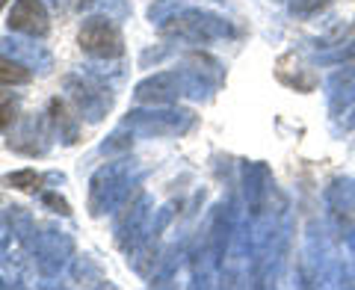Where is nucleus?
<instances>
[{"label": "nucleus", "instance_id": "obj_1", "mask_svg": "<svg viewBox=\"0 0 355 290\" xmlns=\"http://www.w3.org/2000/svg\"><path fill=\"white\" fill-rule=\"evenodd\" d=\"M216 83L205 80L202 69L193 71H160L146 77L142 83H137L133 89V98L139 104H172L181 95H193V98H205Z\"/></svg>", "mask_w": 355, "mask_h": 290}, {"label": "nucleus", "instance_id": "obj_2", "mask_svg": "<svg viewBox=\"0 0 355 290\" xmlns=\"http://www.w3.org/2000/svg\"><path fill=\"white\" fill-rule=\"evenodd\" d=\"M130 172H133V166L128 160L101 166L92 175V181H89V214L104 216L110 210H116L119 205H125L130 196V181H133Z\"/></svg>", "mask_w": 355, "mask_h": 290}, {"label": "nucleus", "instance_id": "obj_3", "mask_svg": "<svg viewBox=\"0 0 355 290\" xmlns=\"http://www.w3.org/2000/svg\"><path fill=\"white\" fill-rule=\"evenodd\" d=\"M196 125V116L190 110H175L157 104V110H130L125 116V128L142 137H181Z\"/></svg>", "mask_w": 355, "mask_h": 290}, {"label": "nucleus", "instance_id": "obj_4", "mask_svg": "<svg viewBox=\"0 0 355 290\" xmlns=\"http://www.w3.org/2000/svg\"><path fill=\"white\" fill-rule=\"evenodd\" d=\"M77 42H80V48L95 60H116V57H121V51H125L121 33L110 15L107 18L104 15L86 18L80 33H77Z\"/></svg>", "mask_w": 355, "mask_h": 290}, {"label": "nucleus", "instance_id": "obj_5", "mask_svg": "<svg viewBox=\"0 0 355 290\" xmlns=\"http://www.w3.org/2000/svg\"><path fill=\"white\" fill-rule=\"evenodd\" d=\"M160 30L166 36H181V39H193V42H210V39H222L231 33V24L222 21L216 15L207 12H196V9H187L181 15H172L166 24H160Z\"/></svg>", "mask_w": 355, "mask_h": 290}, {"label": "nucleus", "instance_id": "obj_6", "mask_svg": "<svg viewBox=\"0 0 355 290\" xmlns=\"http://www.w3.org/2000/svg\"><path fill=\"white\" fill-rule=\"evenodd\" d=\"M65 89H69L71 101L77 104V113H80L86 121H101L110 113V107H113L110 89L89 80V77L86 80L83 77H69V80H65Z\"/></svg>", "mask_w": 355, "mask_h": 290}, {"label": "nucleus", "instance_id": "obj_7", "mask_svg": "<svg viewBox=\"0 0 355 290\" xmlns=\"http://www.w3.org/2000/svg\"><path fill=\"white\" fill-rule=\"evenodd\" d=\"M33 255H36V266L42 275H60L71 261L74 243L60 231H44L33 237Z\"/></svg>", "mask_w": 355, "mask_h": 290}, {"label": "nucleus", "instance_id": "obj_8", "mask_svg": "<svg viewBox=\"0 0 355 290\" xmlns=\"http://www.w3.org/2000/svg\"><path fill=\"white\" fill-rule=\"evenodd\" d=\"M0 53L12 57L18 62H24L30 71H39V74H48L53 69V57L44 44H36V39H15V36H6L0 39Z\"/></svg>", "mask_w": 355, "mask_h": 290}, {"label": "nucleus", "instance_id": "obj_9", "mask_svg": "<svg viewBox=\"0 0 355 290\" xmlns=\"http://www.w3.org/2000/svg\"><path fill=\"white\" fill-rule=\"evenodd\" d=\"M6 24L12 33H24V36H44L48 33V9L42 0H15L12 12H9Z\"/></svg>", "mask_w": 355, "mask_h": 290}, {"label": "nucleus", "instance_id": "obj_10", "mask_svg": "<svg viewBox=\"0 0 355 290\" xmlns=\"http://www.w3.org/2000/svg\"><path fill=\"white\" fill-rule=\"evenodd\" d=\"M9 148L18 154H30V157L44 154L48 151V128H44V121L39 116H27L21 121V128L9 137Z\"/></svg>", "mask_w": 355, "mask_h": 290}, {"label": "nucleus", "instance_id": "obj_11", "mask_svg": "<svg viewBox=\"0 0 355 290\" xmlns=\"http://www.w3.org/2000/svg\"><path fill=\"white\" fill-rule=\"evenodd\" d=\"M48 125L62 139V145H74L77 142V121H74V116H69V110H65L62 101H51V107H48Z\"/></svg>", "mask_w": 355, "mask_h": 290}, {"label": "nucleus", "instance_id": "obj_12", "mask_svg": "<svg viewBox=\"0 0 355 290\" xmlns=\"http://www.w3.org/2000/svg\"><path fill=\"white\" fill-rule=\"evenodd\" d=\"M30 80V69L6 53H0V86H21Z\"/></svg>", "mask_w": 355, "mask_h": 290}, {"label": "nucleus", "instance_id": "obj_13", "mask_svg": "<svg viewBox=\"0 0 355 290\" xmlns=\"http://www.w3.org/2000/svg\"><path fill=\"white\" fill-rule=\"evenodd\" d=\"M44 181H48V178L39 175L36 169H21V172H12V175H3V184L6 187L24 189V193H36V189H42Z\"/></svg>", "mask_w": 355, "mask_h": 290}, {"label": "nucleus", "instance_id": "obj_14", "mask_svg": "<svg viewBox=\"0 0 355 290\" xmlns=\"http://www.w3.org/2000/svg\"><path fill=\"white\" fill-rule=\"evenodd\" d=\"M133 145V130L128 133V128L121 125L119 130H113L110 137L101 142V154H107V157H113V154H121V151H130Z\"/></svg>", "mask_w": 355, "mask_h": 290}, {"label": "nucleus", "instance_id": "obj_15", "mask_svg": "<svg viewBox=\"0 0 355 290\" xmlns=\"http://www.w3.org/2000/svg\"><path fill=\"white\" fill-rule=\"evenodd\" d=\"M178 9H181V6H178V0H154V3L148 6V18L160 27V24H166V21L178 12Z\"/></svg>", "mask_w": 355, "mask_h": 290}, {"label": "nucleus", "instance_id": "obj_16", "mask_svg": "<svg viewBox=\"0 0 355 290\" xmlns=\"http://www.w3.org/2000/svg\"><path fill=\"white\" fill-rule=\"evenodd\" d=\"M15 119H18V98L0 92V130L12 128Z\"/></svg>", "mask_w": 355, "mask_h": 290}, {"label": "nucleus", "instance_id": "obj_17", "mask_svg": "<svg viewBox=\"0 0 355 290\" xmlns=\"http://www.w3.org/2000/svg\"><path fill=\"white\" fill-rule=\"evenodd\" d=\"M12 234H18V231H15V222H12V216L0 214V255L12 249Z\"/></svg>", "mask_w": 355, "mask_h": 290}, {"label": "nucleus", "instance_id": "obj_18", "mask_svg": "<svg viewBox=\"0 0 355 290\" xmlns=\"http://www.w3.org/2000/svg\"><path fill=\"white\" fill-rule=\"evenodd\" d=\"M98 3H101V9H104L110 18H125V15L130 12L125 0H98Z\"/></svg>", "mask_w": 355, "mask_h": 290}, {"label": "nucleus", "instance_id": "obj_19", "mask_svg": "<svg viewBox=\"0 0 355 290\" xmlns=\"http://www.w3.org/2000/svg\"><path fill=\"white\" fill-rule=\"evenodd\" d=\"M329 0H291V9H293V15H308V12H314V9L320 6H326Z\"/></svg>", "mask_w": 355, "mask_h": 290}, {"label": "nucleus", "instance_id": "obj_20", "mask_svg": "<svg viewBox=\"0 0 355 290\" xmlns=\"http://www.w3.org/2000/svg\"><path fill=\"white\" fill-rule=\"evenodd\" d=\"M42 202L48 205V207H53V210H57V214H62V216H69V214H71L69 202H65V198H60L57 193H44V196H42Z\"/></svg>", "mask_w": 355, "mask_h": 290}, {"label": "nucleus", "instance_id": "obj_21", "mask_svg": "<svg viewBox=\"0 0 355 290\" xmlns=\"http://www.w3.org/2000/svg\"><path fill=\"white\" fill-rule=\"evenodd\" d=\"M89 3H95V0H74V6H77V9H86Z\"/></svg>", "mask_w": 355, "mask_h": 290}, {"label": "nucleus", "instance_id": "obj_22", "mask_svg": "<svg viewBox=\"0 0 355 290\" xmlns=\"http://www.w3.org/2000/svg\"><path fill=\"white\" fill-rule=\"evenodd\" d=\"M3 6H6V0H0V9H3Z\"/></svg>", "mask_w": 355, "mask_h": 290}, {"label": "nucleus", "instance_id": "obj_23", "mask_svg": "<svg viewBox=\"0 0 355 290\" xmlns=\"http://www.w3.org/2000/svg\"><path fill=\"white\" fill-rule=\"evenodd\" d=\"M0 287H3V282H0Z\"/></svg>", "mask_w": 355, "mask_h": 290}]
</instances>
